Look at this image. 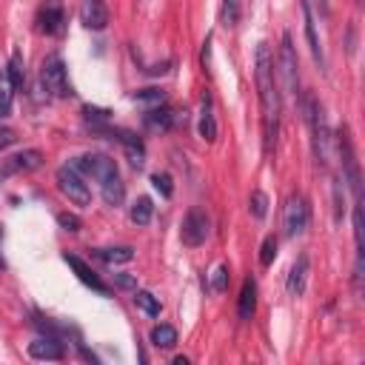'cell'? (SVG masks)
I'll return each instance as SVG.
<instances>
[{
	"label": "cell",
	"mask_w": 365,
	"mask_h": 365,
	"mask_svg": "<svg viewBox=\"0 0 365 365\" xmlns=\"http://www.w3.org/2000/svg\"><path fill=\"white\" fill-rule=\"evenodd\" d=\"M77 17L91 31H103L108 26V9H106L103 0H83L80 9H77Z\"/></svg>",
	"instance_id": "obj_13"
},
{
	"label": "cell",
	"mask_w": 365,
	"mask_h": 365,
	"mask_svg": "<svg viewBox=\"0 0 365 365\" xmlns=\"http://www.w3.org/2000/svg\"><path fill=\"white\" fill-rule=\"evenodd\" d=\"M151 185L163 194V197H171L174 194V185H171V177L165 174V171H157V174H151Z\"/></svg>",
	"instance_id": "obj_28"
},
{
	"label": "cell",
	"mask_w": 365,
	"mask_h": 365,
	"mask_svg": "<svg viewBox=\"0 0 365 365\" xmlns=\"http://www.w3.org/2000/svg\"><path fill=\"white\" fill-rule=\"evenodd\" d=\"M257 311V282L248 277L240 288V299H237V317L240 319H251Z\"/></svg>",
	"instance_id": "obj_17"
},
{
	"label": "cell",
	"mask_w": 365,
	"mask_h": 365,
	"mask_svg": "<svg viewBox=\"0 0 365 365\" xmlns=\"http://www.w3.org/2000/svg\"><path fill=\"white\" fill-rule=\"evenodd\" d=\"M308 271H311V259L302 254L294 259L291 271H288V279H285V291L291 297H302L305 294V285H308Z\"/></svg>",
	"instance_id": "obj_14"
},
{
	"label": "cell",
	"mask_w": 365,
	"mask_h": 365,
	"mask_svg": "<svg viewBox=\"0 0 365 365\" xmlns=\"http://www.w3.org/2000/svg\"><path fill=\"white\" fill-rule=\"evenodd\" d=\"M63 23H66V11L57 0H46L40 9H37V29L46 31V34H60L63 31Z\"/></svg>",
	"instance_id": "obj_12"
},
{
	"label": "cell",
	"mask_w": 365,
	"mask_h": 365,
	"mask_svg": "<svg viewBox=\"0 0 365 365\" xmlns=\"http://www.w3.org/2000/svg\"><path fill=\"white\" fill-rule=\"evenodd\" d=\"M40 86L48 97H68L71 94V86H68V71H66V63L60 57H48L40 68Z\"/></svg>",
	"instance_id": "obj_6"
},
{
	"label": "cell",
	"mask_w": 365,
	"mask_h": 365,
	"mask_svg": "<svg viewBox=\"0 0 365 365\" xmlns=\"http://www.w3.org/2000/svg\"><path fill=\"white\" fill-rule=\"evenodd\" d=\"M6 77H9V88H11V94L23 88V60H20L17 51L11 54V60H9V66H6Z\"/></svg>",
	"instance_id": "obj_21"
},
{
	"label": "cell",
	"mask_w": 365,
	"mask_h": 365,
	"mask_svg": "<svg viewBox=\"0 0 365 365\" xmlns=\"http://www.w3.org/2000/svg\"><path fill=\"white\" fill-rule=\"evenodd\" d=\"M40 165H43V151H40V148H23V151H17V154H11V157L3 160V165H0V180H6V177H11V174L34 171V168H40Z\"/></svg>",
	"instance_id": "obj_10"
},
{
	"label": "cell",
	"mask_w": 365,
	"mask_h": 365,
	"mask_svg": "<svg viewBox=\"0 0 365 365\" xmlns=\"http://www.w3.org/2000/svg\"><path fill=\"white\" fill-rule=\"evenodd\" d=\"M63 259H66V265L77 274V279H80L83 285H88V288H91V291H97V294H108V285L94 274V268H91L83 257H77V254H68V251H66V254H63Z\"/></svg>",
	"instance_id": "obj_11"
},
{
	"label": "cell",
	"mask_w": 365,
	"mask_h": 365,
	"mask_svg": "<svg viewBox=\"0 0 365 365\" xmlns=\"http://www.w3.org/2000/svg\"><path fill=\"white\" fill-rule=\"evenodd\" d=\"M254 77H257V94H259V108H262V145H265V151H271L279 137L282 94H279V80H277V68H274L268 43H257Z\"/></svg>",
	"instance_id": "obj_1"
},
{
	"label": "cell",
	"mask_w": 365,
	"mask_h": 365,
	"mask_svg": "<svg viewBox=\"0 0 365 365\" xmlns=\"http://www.w3.org/2000/svg\"><path fill=\"white\" fill-rule=\"evenodd\" d=\"M336 154H339V168H342V182H348V188L354 191L356 200H362V174H359V160H356V148L351 140L348 125H342L336 131Z\"/></svg>",
	"instance_id": "obj_4"
},
{
	"label": "cell",
	"mask_w": 365,
	"mask_h": 365,
	"mask_svg": "<svg viewBox=\"0 0 365 365\" xmlns=\"http://www.w3.org/2000/svg\"><path fill=\"white\" fill-rule=\"evenodd\" d=\"M57 188L68 197V202H74V205H88L91 202V191H88V185L83 182V177H80V171L74 168V165H60L57 168Z\"/></svg>",
	"instance_id": "obj_8"
},
{
	"label": "cell",
	"mask_w": 365,
	"mask_h": 365,
	"mask_svg": "<svg viewBox=\"0 0 365 365\" xmlns=\"http://www.w3.org/2000/svg\"><path fill=\"white\" fill-rule=\"evenodd\" d=\"M134 302H137L148 317H157V314H160V299H157L151 291H134Z\"/></svg>",
	"instance_id": "obj_25"
},
{
	"label": "cell",
	"mask_w": 365,
	"mask_h": 365,
	"mask_svg": "<svg viewBox=\"0 0 365 365\" xmlns=\"http://www.w3.org/2000/svg\"><path fill=\"white\" fill-rule=\"evenodd\" d=\"M208 237V214L200 211V208H191L185 217H182V225H180V240L182 245L188 248H197L202 245Z\"/></svg>",
	"instance_id": "obj_9"
},
{
	"label": "cell",
	"mask_w": 365,
	"mask_h": 365,
	"mask_svg": "<svg viewBox=\"0 0 365 365\" xmlns=\"http://www.w3.org/2000/svg\"><path fill=\"white\" fill-rule=\"evenodd\" d=\"M114 282H117L120 288H137V279L128 277V274H114Z\"/></svg>",
	"instance_id": "obj_33"
},
{
	"label": "cell",
	"mask_w": 365,
	"mask_h": 365,
	"mask_svg": "<svg viewBox=\"0 0 365 365\" xmlns=\"http://www.w3.org/2000/svg\"><path fill=\"white\" fill-rule=\"evenodd\" d=\"M240 14H242V0H222V6H220V23L222 26H237Z\"/></svg>",
	"instance_id": "obj_24"
},
{
	"label": "cell",
	"mask_w": 365,
	"mask_h": 365,
	"mask_svg": "<svg viewBox=\"0 0 365 365\" xmlns=\"http://www.w3.org/2000/svg\"><path fill=\"white\" fill-rule=\"evenodd\" d=\"M197 131L205 143H214L217 140V120H214V111H211V97L205 94L202 97V106H200V120H197Z\"/></svg>",
	"instance_id": "obj_18"
},
{
	"label": "cell",
	"mask_w": 365,
	"mask_h": 365,
	"mask_svg": "<svg viewBox=\"0 0 365 365\" xmlns=\"http://www.w3.org/2000/svg\"><path fill=\"white\" fill-rule=\"evenodd\" d=\"M14 140H17V131H14V128H9V125H3V128H0V151H3V148H9Z\"/></svg>",
	"instance_id": "obj_32"
},
{
	"label": "cell",
	"mask_w": 365,
	"mask_h": 365,
	"mask_svg": "<svg viewBox=\"0 0 365 365\" xmlns=\"http://www.w3.org/2000/svg\"><path fill=\"white\" fill-rule=\"evenodd\" d=\"M311 222V208H308V200L302 194H291L282 205V231L285 237H299L305 234Z\"/></svg>",
	"instance_id": "obj_5"
},
{
	"label": "cell",
	"mask_w": 365,
	"mask_h": 365,
	"mask_svg": "<svg viewBox=\"0 0 365 365\" xmlns=\"http://www.w3.org/2000/svg\"><path fill=\"white\" fill-rule=\"evenodd\" d=\"M97 259H103V262H128V259H134V248H128V245H117V248H94L91 251Z\"/></svg>",
	"instance_id": "obj_20"
},
{
	"label": "cell",
	"mask_w": 365,
	"mask_h": 365,
	"mask_svg": "<svg viewBox=\"0 0 365 365\" xmlns=\"http://www.w3.org/2000/svg\"><path fill=\"white\" fill-rule=\"evenodd\" d=\"M0 86H3V71H0Z\"/></svg>",
	"instance_id": "obj_37"
},
{
	"label": "cell",
	"mask_w": 365,
	"mask_h": 365,
	"mask_svg": "<svg viewBox=\"0 0 365 365\" xmlns=\"http://www.w3.org/2000/svg\"><path fill=\"white\" fill-rule=\"evenodd\" d=\"M228 285V265H217L211 274V291H225Z\"/></svg>",
	"instance_id": "obj_29"
},
{
	"label": "cell",
	"mask_w": 365,
	"mask_h": 365,
	"mask_svg": "<svg viewBox=\"0 0 365 365\" xmlns=\"http://www.w3.org/2000/svg\"><path fill=\"white\" fill-rule=\"evenodd\" d=\"M248 208H251V214H254L257 220H262V217L268 214V197H265V191H251Z\"/></svg>",
	"instance_id": "obj_26"
},
{
	"label": "cell",
	"mask_w": 365,
	"mask_h": 365,
	"mask_svg": "<svg viewBox=\"0 0 365 365\" xmlns=\"http://www.w3.org/2000/svg\"><path fill=\"white\" fill-rule=\"evenodd\" d=\"M9 111H11V103H9V94H6V97L0 100V120H3V117H6Z\"/></svg>",
	"instance_id": "obj_34"
},
{
	"label": "cell",
	"mask_w": 365,
	"mask_h": 365,
	"mask_svg": "<svg viewBox=\"0 0 365 365\" xmlns=\"http://www.w3.org/2000/svg\"><path fill=\"white\" fill-rule=\"evenodd\" d=\"M71 165H74L77 171H83V174H88V177L97 180L100 194H103V200H106L108 205H120V202L125 200L123 177H120V171H117V163H114L108 154H80V157H74Z\"/></svg>",
	"instance_id": "obj_2"
},
{
	"label": "cell",
	"mask_w": 365,
	"mask_h": 365,
	"mask_svg": "<svg viewBox=\"0 0 365 365\" xmlns=\"http://www.w3.org/2000/svg\"><path fill=\"white\" fill-rule=\"evenodd\" d=\"M151 342H154L157 348H174V342H177V331H174L171 325L160 322V325L151 328Z\"/></svg>",
	"instance_id": "obj_22"
},
{
	"label": "cell",
	"mask_w": 365,
	"mask_h": 365,
	"mask_svg": "<svg viewBox=\"0 0 365 365\" xmlns=\"http://www.w3.org/2000/svg\"><path fill=\"white\" fill-rule=\"evenodd\" d=\"M302 23H305V37H308V48L314 54V60L319 63V68H325V51H322V43L317 37V23H314V14H311V3L302 0Z\"/></svg>",
	"instance_id": "obj_16"
},
{
	"label": "cell",
	"mask_w": 365,
	"mask_h": 365,
	"mask_svg": "<svg viewBox=\"0 0 365 365\" xmlns=\"http://www.w3.org/2000/svg\"><path fill=\"white\" fill-rule=\"evenodd\" d=\"M57 222L66 228V231H80V217L77 214H68V211H63V214H57Z\"/></svg>",
	"instance_id": "obj_30"
},
{
	"label": "cell",
	"mask_w": 365,
	"mask_h": 365,
	"mask_svg": "<svg viewBox=\"0 0 365 365\" xmlns=\"http://www.w3.org/2000/svg\"><path fill=\"white\" fill-rule=\"evenodd\" d=\"M29 356L31 359H43V362H60L63 359V348H60L57 336H37L34 342H29Z\"/></svg>",
	"instance_id": "obj_15"
},
{
	"label": "cell",
	"mask_w": 365,
	"mask_h": 365,
	"mask_svg": "<svg viewBox=\"0 0 365 365\" xmlns=\"http://www.w3.org/2000/svg\"><path fill=\"white\" fill-rule=\"evenodd\" d=\"M151 214H154V205H151L148 197H140L131 205V222H137V225H148L151 222Z\"/></svg>",
	"instance_id": "obj_23"
},
{
	"label": "cell",
	"mask_w": 365,
	"mask_h": 365,
	"mask_svg": "<svg viewBox=\"0 0 365 365\" xmlns=\"http://www.w3.org/2000/svg\"><path fill=\"white\" fill-rule=\"evenodd\" d=\"M279 77L288 88V94L297 100L299 97V60H297V48L291 34H282V46H279Z\"/></svg>",
	"instance_id": "obj_7"
},
{
	"label": "cell",
	"mask_w": 365,
	"mask_h": 365,
	"mask_svg": "<svg viewBox=\"0 0 365 365\" xmlns=\"http://www.w3.org/2000/svg\"><path fill=\"white\" fill-rule=\"evenodd\" d=\"M143 123H145V128H151V131H165V128H171V123H174V111L171 108H151V111H145L143 114Z\"/></svg>",
	"instance_id": "obj_19"
},
{
	"label": "cell",
	"mask_w": 365,
	"mask_h": 365,
	"mask_svg": "<svg viewBox=\"0 0 365 365\" xmlns=\"http://www.w3.org/2000/svg\"><path fill=\"white\" fill-rule=\"evenodd\" d=\"M274 257H277V237L268 234V237L262 240V248H259V262H262V265H271Z\"/></svg>",
	"instance_id": "obj_27"
},
{
	"label": "cell",
	"mask_w": 365,
	"mask_h": 365,
	"mask_svg": "<svg viewBox=\"0 0 365 365\" xmlns=\"http://www.w3.org/2000/svg\"><path fill=\"white\" fill-rule=\"evenodd\" d=\"M134 100H151V103H163V91H157V88H143V91H137V94H134Z\"/></svg>",
	"instance_id": "obj_31"
},
{
	"label": "cell",
	"mask_w": 365,
	"mask_h": 365,
	"mask_svg": "<svg viewBox=\"0 0 365 365\" xmlns=\"http://www.w3.org/2000/svg\"><path fill=\"white\" fill-rule=\"evenodd\" d=\"M0 240H3V225H0ZM0 268H3V257H0Z\"/></svg>",
	"instance_id": "obj_36"
},
{
	"label": "cell",
	"mask_w": 365,
	"mask_h": 365,
	"mask_svg": "<svg viewBox=\"0 0 365 365\" xmlns=\"http://www.w3.org/2000/svg\"><path fill=\"white\" fill-rule=\"evenodd\" d=\"M317 6H319L322 14H328V0H317Z\"/></svg>",
	"instance_id": "obj_35"
},
{
	"label": "cell",
	"mask_w": 365,
	"mask_h": 365,
	"mask_svg": "<svg viewBox=\"0 0 365 365\" xmlns=\"http://www.w3.org/2000/svg\"><path fill=\"white\" fill-rule=\"evenodd\" d=\"M299 108H302V117L311 128V148H314V157L322 168H328L331 163V128L325 123V111H322V103L314 97V94H302L299 97Z\"/></svg>",
	"instance_id": "obj_3"
}]
</instances>
